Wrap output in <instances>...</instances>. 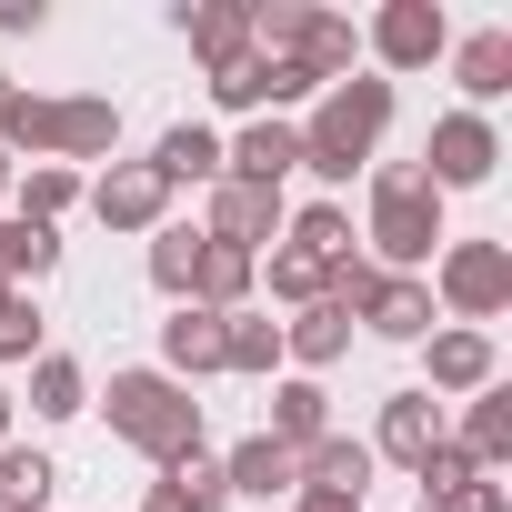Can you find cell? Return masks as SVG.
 Returning a JSON list of instances; mask_svg holds the SVG:
<instances>
[{"label": "cell", "instance_id": "7", "mask_svg": "<svg viewBox=\"0 0 512 512\" xmlns=\"http://www.w3.org/2000/svg\"><path fill=\"white\" fill-rule=\"evenodd\" d=\"M312 91H322V81L292 71V61H272V51H251V61L211 71V101H221V111H292V101H312Z\"/></svg>", "mask_w": 512, "mask_h": 512}, {"label": "cell", "instance_id": "21", "mask_svg": "<svg viewBox=\"0 0 512 512\" xmlns=\"http://www.w3.org/2000/svg\"><path fill=\"white\" fill-rule=\"evenodd\" d=\"M221 492H231V482H221V462H201V452H191V462H171V472L151 482V502H141V512H221Z\"/></svg>", "mask_w": 512, "mask_h": 512}, {"label": "cell", "instance_id": "19", "mask_svg": "<svg viewBox=\"0 0 512 512\" xmlns=\"http://www.w3.org/2000/svg\"><path fill=\"white\" fill-rule=\"evenodd\" d=\"M432 442H442V402H432V392H392V402H382V452H392V462H422Z\"/></svg>", "mask_w": 512, "mask_h": 512}, {"label": "cell", "instance_id": "12", "mask_svg": "<svg viewBox=\"0 0 512 512\" xmlns=\"http://www.w3.org/2000/svg\"><path fill=\"white\" fill-rule=\"evenodd\" d=\"M181 41H191L211 71L251 61V0H181Z\"/></svg>", "mask_w": 512, "mask_h": 512}, {"label": "cell", "instance_id": "33", "mask_svg": "<svg viewBox=\"0 0 512 512\" xmlns=\"http://www.w3.org/2000/svg\"><path fill=\"white\" fill-rule=\"evenodd\" d=\"M0 362H41V312L0 282Z\"/></svg>", "mask_w": 512, "mask_h": 512}, {"label": "cell", "instance_id": "20", "mask_svg": "<svg viewBox=\"0 0 512 512\" xmlns=\"http://www.w3.org/2000/svg\"><path fill=\"white\" fill-rule=\"evenodd\" d=\"M452 81H462L472 101H502V91H512V31H472V41L452 51Z\"/></svg>", "mask_w": 512, "mask_h": 512}, {"label": "cell", "instance_id": "22", "mask_svg": "<svg viewBox=\"0 0 512 512\" xmlns=\"http://www.w3.org/2000/svg\"><path fill=\"white\" fill-rule=\"evenodd\" d=\"M151 171L181 191V181H221V141L201 131V121H181V131H161V151H151Z\"/></svg>", "mask_w": 512, "mask_h": 512}, {"label": "cell", "instance_id": "2", "mask_svg": "<svg viewBox=\"0 0 512 512\" xmlns=\"http://www.w3.org/2000/svg\"><path fill=\"white\" fill-rule=\"evenodd\" d=\"M121 141L111 101H41V91H0V151H61V161H101Z\"/></svg>", "mask_w": 512, "mask_h": 512}, {"label": "cell", "instance_id": "24", "mask_svg": "<svg viewBox=\"0 0 512 512\" xmlns=\"http://www.w3.org/2000/svg\"><path fill=\"white\" fill-rule=\"evenodd\" d=\"M322 432H332L322 382H282V392H272V442H292V452H302V442H322Z\"/></svg>", "mask_w": 512, "mask_h": 512}, {"label": "cell", "instance_id": "18", "mask_svg": "<svg viewBox=\"0 0 512 512\" xmlns=\"http://www.w3.org/2000/svg\"><path fill=\"white\" fill-rule=\"evenodd\" d=\"M432 392H492V332H432Z\"/></svg>", "mask_w": 512, "mask_h": 512}, {"label": "cell", "instance_id": "37", "mask_svg": "<svg viewBox=\"0 0 512 512\" xmlns=\"http://www.w3.org/2000/svg\"><path fill=\"white\" fill-rule=\"evenodd\" d=\"M302 512H362L352 492H302Z\"/></svg>", "mask_w": 512, "mask_h": 512}, {"label": "cell", "instance_id": "32", "mask_svg": "<svg viewBox=\"0 0 512 512\" xmlns=\"http://www.w3.org/2000/svg\"><path fill=\"white\" fill-rule=\"evenodd\" d=\"M462 452H472V462H502V452H512V392H482V402H472Z\"/></svg>", "mask_w": 512, "mask_h": 512}, {"label": "cell", "instance_id": "23", "mask_svg": "<svg viewBox=\"0 0 512 512\" xmlns=\"http://www.w3.org/2000/svg\"><path fill=\"white\" fill-rule=\"evenodd\" d=\"M241 292H251V251H221V241H201L191 302H201V312H241Z\"/></svg>", "mask_w": 512, "mask_h": 512}, {"label": "cell", "instance_id": "40", "mask_svg": "<svg viewBox=\"0 0 512 512\" xmlns=\"http://www.w3.org/2000/svg\"><path fill=\"white\" fill-rule=\"evenodd\" d=\"M422 512H442V502H422Z\"/></svg>", "mask_w": 512, "mask_h": 512}, {"label": "cell", "instance_id": "3", "mask_svg": "<svg viewBox=\"0 0 512 512\" xmlns=\"http://www.w3.org/2000/svg\"><path fill=\"white\" fill-rule=\"evenodd\" d=\"M382 121H392V81H332V91H322V111L302 121V171L352 181V171L372 161Z\"/></svg>", "mask_w": 512, "mask_h": 512}, {"label": "cell", "instance_id": "38", "mask_svg": "<svg viewBox=\"0 0 512 512\" xmlns=\"http://www.w3.org/2000/svg\"><path fill=\"white\" fill-rule=\"evenodd\" d=\"M11 241H21V221H0V282H11Z\"/></svg>", "mask_w": 512, "mask_h": 512}, {"label": "cell", "instance_id": "5", "mask_svg": "<svg viewBox=\"0 0 512 512\" xmlns=\"http://www.w3.org/2000/svg\"><path fill=\"white\" fill-rule=\"evenodd\" d=\"M442 302H452L462 322H492V312L512 302V251H502V241H452V251H442Z\"/></svg>", "mask_w": 512, "mask_h": 512}, {"label": "cell", "instance_id": "27", "mask_svg": "<svg viewBox=\"0 0 512 512\" xmlns=\"http://www.w3.org/2000/svg\"><path fill=\"white\" fill-rule=\"evenodd\" d=\"M81 402H91L81 362H71V352H41V362H31V412H51V422H61V412H81Z\"/></svg>", "mask_w": 512, "mask_h": 512}, {"label": "cell", "instance_id": "13", "mask_svg": "<svg viewBox=\"0 0 512 512\" xmlns=\"http://www.w3.org/2000/svg\"><path fill=\"white\" fill-rule=\"evenodd\" d=\"M221 482H231V492H262V502H272V492H302V452L272 442V432H251V442L221 462Z\"/></svg>", "mask_w": 512, "mask_h": 512}, {"label": "cell", "instance_id": "17", "mask_svg": "<svg viewBox=\"0 0 512 512\" xmlns=\"http://www.w3.org/2000/svg\"><path fill=\"white\" fill-rule=\"evenodd\" d=\"M161 362H171V372H221V312L181 302V312L161 322Z\"/></svg>", "mask_w": 512, "mask_h": 512}, {"label": "cell", "instance_id": "36", "mask_svg": "<svg viewBox=\"0 0 512 512\" xmlns=\"http://www.w3.org/2000/svg\"><path fill=\"white\" fill-rule=\"evenodd\" d=\"M0 31H41V0H0Z\"/></svg>", "mask_w": 512, "mask_h": 512}, {"label": "cell", "instance_id": "41", "mask_svg": "<svg viewBox=\"0 0 512 512\" xmlns=\"http://www.w3.org/2000/svg\"><path fill=\"white\" fill-rule=\"evenodd\" d=\"M0 91H11V81H0Z\"/></svg>", "mask_w": 512, "mask_h": 512}, {"label": "cell", "instance_id": "6", "mask_svg": "<svg viewBox=\"0 0 512 512\" xmlns=\"http://www.w3.org/2000/svg\"><path fill=\"white\" fill-rule=\"evenodd\" d=\"M492 161H502L492 121H482V111H452V121H432V151H422V181H432V191H472V181H492Z\"/></svg>", "mask_w": 512, "mask_h": 512}, {"label": "cell", "instance_id": "30", "mask_svg": "<svg viewBox=\"0 0 512 512\" xmlns=\"http://www.w3.org/2000/svg\"><path fill=\"white\" fill-rule=\"evenodd\" d=\"M292 251H312V262H352V211L342 201H312L292 221Z\"/></svg>", "mask_w": 512, "mask_h": 512}, {"label": "cell", "instance_id": "39", "mask_svg": "<svg viewBox=\"0 0 512 512\" xmlns=\"http://www.w3.org/2000/svg\"><path fill=\"white\" fill-rule=\"evenodd\" d=\"M11 181H21V161H11V151H0V191H11Z\"/></svg>", "mask_w": 512, "mask_h": 512}, {"label": "cell", "instance_id": "1", "mask_svg": "<svg viewBox=\"0 0 512 512\" xmlns=\"http://www.w3.org/2000/svg\"><path fill=\"white\" fill-rule=\"evenodd\" d=\"M111 432L171 472V462L201 452V402H191L171 372H111Z\"/></svg>", "mask_w": 512, "mask_h": 512}, {"label": "cell", "instance_id": "26", "mask_svg": "<svg viewBox=\"0 0 512 512\" xmlns=\"http://www.w3.org/2000/svg\"><path fill=\"white\" fill-rule=\"evenodd\" d=\"M191 272H201V231H191V221H161V231H151V282L191 302Z\"/></svg>", "mask_w": 512, "mask_h": 512}, {"label": "cell", "instance_id": "35", "mask_svg": "<svg viewBox=\"0 0 512 512\" xmlns=\"http://www.w3.org/2000/svg\"><path fill=\"white\" fill-rule=\"evenodd\" d=\"M442 512H512V502H502V482H472V492H462V502H442Z\"/></svg>", "mask_w": 512, "mask_h": 512}, {"label": "cell", "instance_id": "9", "mask_svg": "<svg viewBox=\"0 0 512 512\" xmlns=\"http://www.w3.org/2000/svg\"><path fill=\"white\" fill-rule=\"evenodd\" d=\"M372 51H382L392 71H422V61H442V51H452V21H442V0H392V11L372 21Z\"/></svg>", "mask_w": 512, "mask_h": 512}, {"label": "cell", "instance_id": "15", "mask_svg": "<svg viewBox=\"0 0 512 512\" xmlns=\"http://www.w3.org/2000/svg\"><path fill=\"white\" fill-rule=\"evenodd\" d=\"M372 332H392V342H422L432 332V282H412V272H382V292H372V312H362Z\"/></svg>", "mask_w": 512, "mask_h": 512}, {"label": "cell", "instance_id": "31", "mask_svg": "<svg viewBox=\"0 0 512 512\" xmlns=\"http://www.w3.org/2000/svg\"><path fill=\"white\" fill-rule=\"evenodd\" d=\"M71 201H81V181H71L61 161H41V171H21V221H41V231H51V221H61Z\"/></svg>", "mask_w": 512, "mask_h": 512}, {"label": "cell", "instance_id": "28", "mask_svg": "<svg viewBox=\"0 0 512 512\" xmlns=\"http://www.w3.org/2000/svg\"><path fill=\"white\" fill-rule=\"evenodd\" d=\"M412 472H422V502H462V492L482 482V462H472V452H462L452 432H442V442H432V452H422Z\"/></svg>", "mask_w": 512, "mask_h": 512}, {"label": "cell", "instance_id": "42", "mask_svg": "<svg viewBox=\"0 0 512 512\" xmlns=\"http://www.w3.org/2000/svg\"><path fill=\"white\" fill-rule=\"evenodd\" d=\"M41 512H51V502H41Z\"/></svg>", "mask_w": 512, "mask_h": 512}, {"label": "cell", "instance_id": "25", "mask_svg": "<svg viewBox=\"0 0 512 512\" xmlns=\"http://www.w3.org/2000/svg\"><path fill=\"white\" fill-rule=\"evenodd\" d=\"M272 362H282V322L221 312V372H272Z\"/></svg>", "mask_w": 512, "mask_h": 512}, {"label": "cell", "instance_id": "10", "mask_svg": "<svg viewBox=\"0 0 512 512\" xmlns=\"http://www.w3.org/2000/svg\"><path fill=\"white\" fill-rule=\"evenodd\" d=\"M91 211H101L111 231H161V211H171V181H161L151 161H121V171H101V181H91Z\"/></svg>", "mask_w": 512, "mask_h": 512}, {"label": "cell", "instance_id": "11", "mask_svg": "<svg viewBox=\"0 0 512 512\" xmlns=\"http://www.w3.org/2000/svg\"><path fill=\"white\" fill-rule=\"evenodd\" d=\"M282 171H302V131L292 121H251L221 151V181H251V191H282Z\"/></svg>", "mask_w": 512, "mask_h": 512}, {"label": "cell", "instance_id": "34", "mask_svg": "<svg viewBox=\"0 0 512 512\" xmlns=\"http://www.w3.org/2000/svg\"><path fill=\"white\" fill-rule=\"evenodd\" d=\"M322 282H332V262H312V251H272V292H282V302H302V312H312V302H322Z\"/></svg>", "mask_w": 512, "mask_h": 512}, {"label": "cell", "instance_id": "4", "mask_svg": "<svg viewBox=\"0 0 512 512\" xmlns=\"http://www.w3.org/2000/svg\"><path fill=\"white\" fill-rule=\"evenodd\" d=\"M432 241H442V191H432L412 161L372 171V251H382L372 272H412V262H432Z\"/></svg>", "mask_w": 512, "mask_h": 512}, {"label": "cell", "instance_id": "16", "mask_svg": "<svg viewBox=\"0 0 512 512\" xmlns=\"http://www.w3.org/2000/svg\"><path fill=\"white\" fill-rule=\"evenodd\" d=\"M282 352H292L302 372H322V362H342V352H352V312H342V302H312L302 322H282Z\"/></svg>", "mask_w": 512, "mask_h": 512}, {"label": "cell", "instance_id": "8", "mask_svg": "<svg viewBox=\"0 0 512 512\" xmlns=\"http://www.w3.org/2000/svg\"><path fill=\"white\" fill-rule=\"evenodd\" d=\"M272 231H282V191L211 181V221H201V241H221V251H262Z\"/></svg>", "mask_w": 512, "mask_h": 512}, {"label": "cell", "instance_id": "29", "mask_svg": "<svg viewBox=\"0 0 512 512\" xmlns=\"http://www.w3.org/2000/svg\"><path fill=\"white\" fill-rule=\"evenodd\" d=\"M51 452H0V512H41L51 502Z\"/></svg>", "mask_w": 512, "mask_h": 512}, {"label": "cell", "instance_id": "14", "mask_svg": "<svg viewBox=\"0 0 512 512\" xmlns=\"http://www.w3.org/2000/svg\"><path fill=\"white\" fill-rule=\"evenodd\" d=\"M362 482H372V442H352V432L302 442V492H352L362 502Z\"/></svg>", "mask_w": 512, "mask_h": 512}]
</instances>
